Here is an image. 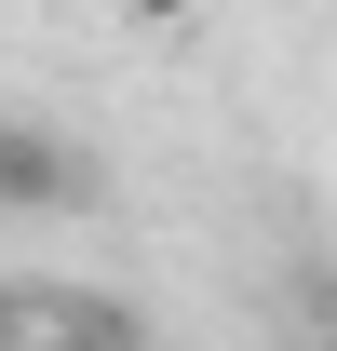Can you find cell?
Instances as JSON below:
<instances>
[{"instance_id":"6da1fadb","label":"cell","mask_w":337,"mask_h":351,"mask_svg":"<svg viewBox=\"0 0 337 351\" xmlns=\"http://www.w3.org/2000/svg\"><path fill=\"white\" fill-rule=\"evenodd\" d=\"M82 203V149L41 108H0V217H68Z\"/></svg>"},{"instance_id":"7a4b0ae2","label":"cell","mask_w":337,"mask_h":351,"mask_svg":"<svg viewBox=\"0 0 337 351\" xmlns=\"http://www.w3.org/2000/svg\"><path fill=\"white\" fill-rule=\"evenodd\" d=\"M14 351H135V338H122V311H68L54 338H14Z\"/></svg>"},{"instance_id":"3957f363","label":"cell","mask_w":337,"mask_h":351,"mask_svg":"<svg viewBox=\"0 0 337 351\" xmlns=\"http://www.w3.org/2000/svg\"><path fill=\"white\" fill-rule=\"evenodd\" d=\"M122 14H135V27H175V14H203V0H122Z\"/></svg>"},{"instance_id":"277c9868","label":"cell","mask_w":337,"mask_h":351,"mask_svg":"<svg viewBox=\"0 0 337 351\" xmlns=\"http://www.w3.org/2000/svg\"><path fill=\"white\" fill-rule=\"evenodd\" d=\"M14 338H27V324H14V298H0V351H14Z\"/></svg>"}]
</instances>
